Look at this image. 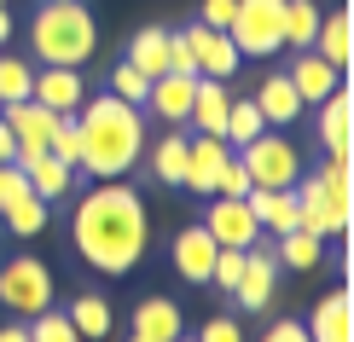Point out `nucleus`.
<instances>
[{
	"label": "nucleus",
	"instance_id": "obj_1",
	"mask_svg": "<svg viewBox=\"0 0 354 342\" xmlns=\"http://www.w3.org/2000/svg\"><path fill=\"white\" fill-rule=\"evenodd\" d=\"M70 238H76V256L99 273L122 278L134 273L145 244H151V220H145V198L128 180H99L93 191H82L76 220H70Z\"/></svg>",
	"mask_w": 354,
	"mask_h": 342
},
{
	"label": "nucleus",
	"instance_id": "obj_2",
	"mask_svg": "<svg viewBox=\"0 0 354 342\" xmlns=\"http://www.w3.org/2000/svg\"><path fill=\"white\" fill-rule=\"evenodd\" d=\"M76 116H82L76 122V133H82L76 169H87L93 180H122V174L145 157V116H140V105H122L116 93H99V99H87Z\"/></svg>",
	"mask_w": 354,
	"mask_h": 342
},
{
	"label": "nucleus",
	"instance_id": "obj_3",
	"mask_svg": "<svg viewBox=\"0 0 354 342\" xmlns=\"http://www.w3.org/2000/svg\"><path fill=\"white\" fill-rule=\"evenodd\" d=\"M99 47V23L82 0H64V6H41L35 23H29V53L41 64H64V70H82Z\"/></svg>",
	"mask_w": 354,
	"mask_h": 342
},
{
	"label": "nucleus",
	"instance_id": "obj_4",
	"mask_svg": "<svg viewBox=\"0 0 354 342\" xmlns=\"http://www.w3.org/2000/svg\"><path fill=\"white\" fill-rule=\"evenodd\" d=\"M244 162V174H250V191H290L302 180V151L285 140L279 128L268 133H256V140L244 145V151H232Z\"/></svg>",
	"mask_w": 354,
	"mask_h": 342
},
{
	"label": "nucleus",
	"instance_id": "obj_5",
	"mask_svg": "<svg viewBox=\"0 0 354 342\" xmlns=\"http://www.w3.org/2000/svg\"><path fill=\"white\" fill-rule=\"evenodd\" d=\"M227 35L244 58H273L285 47V0H239Z\"/></svg>",
	"mask_w": 354,
	"mask_h": 342
},
{
	"label": "nucleus",
	"instance_id": "obj_6",
	"mask_svg": "<svg viewBox=\"0 0 354 342\" xmlns=\"http://www.w3.org/2000/svg\"><path fill=\"white\" fill-rule=\"evenodd\" d=\"M0 307L35 319L53 307V267L35 261V256H18V261H0Z\"/></svg>",
	"mask_w": 354,
	"mask_h": 342
},
{
	"label": "nucleus",
	"instance_id": "obj_7",
	"mask_svg": "<svg viewBox=\"0 0 354 342\" xmlns=\"http://www.w3.org/2000/svg\"><path fill=\"white\" fill-rule=\"evenodd\" d=\"M0 220H6L12 238H41V232H47V220H53L47 203L29 191L18 162H0Z\"/></svg>",
	"mask_w": 354,
	"mask_h": 342
},
{
	"label": "nucleus",
	"instance_id": "obj_8",
	"mask_svg": "<svg viewBox=\"0 0 354 342\" xmlns=\"http://www.w3.org/2000/svg\"><path fill=\"white\" fill-rule=\"evenodd\" d=\"M180 41H186V53H192V64H198V76H215V82L239 76L244 53L232 47V35H227V29H209V23H180Z\"/></svg>",
	"mask_w": 354,
	"mask_h": 342
},
{
	"label": "nucleus",
	"instance_id": "obj_9",
	"mask_svg": "<svg viewBox=\"0 0 354 342\" xmlns=\"http://www.w3.org/2000/svg\"><path fill=\"white\" fill-rule=\"evenodd\" d=\"M0 122H6L12 140H18V162H29V157H41L53 145V128L64 122V116L35 105V99H18V105H0Z\"/></svg>",
	"mask_w": 354,
	"mask_h": 342
},
{
	"label": "nucleus",
	"instance_id": "obj_10",
	"mask_svg": "<svg viewBox=\"0 0 354 342\" xmlns=\"http://www.w3.org/2000/svg\"><path fill=\"white\" fill-rule=\"evenodd\" d=\"M232 145L221 140V133H186V191H198V198H215V180L221 169H227Z\"/></svg>",
	"mask_w": 354,
	"mask_h": 342
},
{
	"label": "nucleus",
	"instance_id": "obj_11",
	"mask_svg": "<svg viewBox=\"0 0 354 342\" xmlns=\"http://www.w3.org/2000/svg\"><path fill=\"white\" fill-rule=\"evenodd\" d=\"M203 232H209L221 249H256V238H261V227H256V215H250L244 198H209Z\"/></svg>",
	"mask_w": 354,
	"mask_h": 342
},
{
	"label": "nucleus",
	"instance_id": "obj_12",
	"mask_svg": "<svg viewBox=\"0 0 354 342\" xmlns=\"http://www.w3.org/2000/svg\"><path fill=\"white\" fill-rule=\"evenodd\" d=\"M319 145L326 157H354V87L343 82L319 99Z\"/></svg>",
	"mask_w": 354,
	"mask_h": 342
},
{
	"label": "nucleus",
	"instance_id": "obj_13",
	"mask_svg": "<svg viewBox=\"0 0 354 342\" xmlns=\"http://www.w3.org/2000/svg\"><path fill=\"white\" fill-rule=\"evenodd\" d=\"M29 99L47 105V111H58V116H76L87 105V82L76 76V70H64V64H41L35 82H29Z\"/></svg>",
	"mask_w": 354,
	"mask_h": 342
},
{
	"label": "nucleus",
	"instance_id": "obj_14",
	"mask_svg": "<svg viewBox=\"0 0 354 342\" xmlns=\"http://www.w3.org/2000/svg\"><path fill=\"white\" fill-rule=\"evenodd\" d=\"M302 331H308V342H354V290L337 285L331 296H319Z\"/></svg>",
	"mask_w": 354,
	"mask_h": 342
},
{
	"label": "nucleus",
	"instance_id": "obj_15",
	"mask_svg": "<svg viewBox=\"0 0 354 342\" xmlns=\"http://www.w3.org/2000/svg\"><path fill=\"white\" fill-rule=\"evenodd\" d=\"M314 53L326 58L337 76H348V70H354V18H348V6H343V12H319Z\"/></svg>",
	"mask_w": 354,
	"mask_h": 342
},
{
	"label": "nucleus",
	"instance_id": "obj_16",
	"mask_svg": "<svg viewBox=\"0 0 354 342\" xmlns=\"http://www.w3.org/2000/svg\"><path fill=\"white\" fill-rule=\"evenodd\" d=\"M215 238L203 232V220L198 227H186L180 238H174V273L186 278V285H209V267H215Z\"/></svg>",
	"mask_w": 354,
	"mask_h": 342
},
{
	"label": "nucleus",
	"instance_id": "obj_17",
	"mask_svg": "<svg viewBox=\"0 0 354 342\" xmlns=\"http://www.w3.org/2000/svg\"><path fill=\"white\" fill-rule=\"evenodd\" d=\"M273 285H279L273 249H250V256H244V278L232 285V302H239V307H268L273 302Z\"/></svg>",
	"mask_w": 354,
	"mask_h": 342
},
{
	"label": "nucleus",
	"instance_id": "obj_18",
	"mask_svg": "<svg viewBox=\"0 0 354 342\" xmlns=\"http://www.w3.org/2000/svg\"><path fill=\"white\" fill-rule=\"evenodd\" d=\"M18 169H24V180H29V191H35L41 203H58V198H70V191H76V169H70V162H58L53 151L29 157V162H18Z\"/></svg>",
	"mask_w": 354,
	"mask_h": 342
},
{
	"label": "nucleus",
	"instance_id": "obj_19",
	"mask_svg": "<svg viewBox=\"0 0 354 342\" xmlns=\"http://www.w3.org/2000/svg\"><path fill=\"white\" fill-rule=\"evenodd\" d=\"M192 87H198V76H157L151 82V93H145V105H151L157 116H163L169 128H186V116H192Z\"/></svg>",
	"mask_w": 354,
	"mask_h": 342
},
{
	"label": "nucleus",
	"instance_id": "obj_20",
	"mask_svg": "<svg viewBox=\"0 0 354 342\" xmlns=\"http://www.w3.org/2000/svg\"><path fill=\"white\" fill-rule=\"evenodd\" d=\"M256 111L268 116V128L302 122V99H297V87H290L285 70H279V76H261V87H256Z\"/></svg>",
	"mask_w": 354,
	"mask_h": 342
},
{
	"label": "nucleus",
	"instance_id": "obj_21",
	"mask_svg": "<svg viewBox=\"0 0 354 342\" xmlns=\"http://www.w3.org/2000/svg\"><path fill=\"white\" fill-rule=\"evenodd\" d=\"M227 105H232L227 82L198 76V87H192V116H186V128H198V133H221V128H227Z\"/></svg>",
	"mask_w": 354,
	"mask_h": 342
},
{
	"label": "nucleus",
	"instance_id": "obj_22",
	"mask_svg": "<svg viewBox=\"0 0 354 342\" xmlns=\"http://www.w3.org/2000/svg\"><path fill=\"white\" fill-rule=\"evenodd\" d=\"M285 76H290V87H297V99H302V105H319V99H326L331 87L343 82V76H337V70H331L314 47H302V53H297V64H290Z\"/></svg>",
	"mask_w": 354,
	"mask_h": 342
},
{
	"label": "nucleus",
	"instance_id": "obj_23",
	"mask_svg": "<svg viewBox=\"0 0 354 342\" xmlns=\"http://www.w3.org/2000/svg\"><path fill=\"white\" fill-rule=\"evenodd\" d=\"M180 331H186L180 302H169V296H145V302L134 307V336H145V342H174Z\"/></svg>",
	"mask_w": 354,
	"mask_h": 342
},
{
	"label": "nucleus",
	"instance_id": "obj_24",
	"mask_svg": "<svg viewBox=\"0 0 354 342\" xmlns=\"http://www.w3.org/2000/svg\"><path fill=\"white\" fill-rule=\"evenodd\" d=\"M128 64L140 70V76H169V29L163 23H145L134 29V41H128Z\"/></svg>",
	"mask_w": 354,
	"mask_h": 342
},
{
	"label": "nucleus",
	"instance_id": "obj_25",
	"mask_svg": "<svg viewBox=\"0 0 354 342\" xmlns=\"http://www.w3.org/2000/svg\"><path fill=\"white\" fill-rule=\"evenodd\" d=\"M250 215H256V227L261 232H290V227H297V186H290V191H250Z\"/></svg>",
	"mask_w": 354,
	"mask_h": 342
},
{
	"label": "nucleus",
	"instance_id": "obj_26",
	"mask_svg": "<svg viewBox=\"0 0 354 342\" xmlns=\"http://www.w3.org/2000/svg\"><path fill=\"white\" fill-rule=\"evenodd\" d=\"M64 319H70V331H76L82 342H105V336H111V302H105L99 290H82L76 302H70Z\"/></svg>",
	"mask_w": 354,
	"mask_h": 342
},
{
	"label": "nucleus",
	"instance_id": "obj_27",
	"mask_svg": "<svg viewBox=\"0 0 354 342\" xmlns=\"http://www.w3.org/2000/svg\"><path fill=\"white\" fill-rule=\"evenodd\" d=\"M273 261H279V267H297V273H314V267L326 261V238H314V232L290 227V232H279Z\"/></svg>",
	"mask_w": 354,
	"mask_h": 342
},
{
	"label": "nucleus",
	"instance_id": "obj_28",
	"mask_svg": "<svg viewBox=\"0 0 354 342\" xmlns=\"http://www.w3.org/2000/svg\"><path fill=\"white\" fill-rule=\"evenodd\" d=\"M151 174L163 186H180L186 180V128H169L163 140L151 145Z\"/></svg>",
	"mask_w": 354,
	"mask_h": 342
},
{
	"label": "nucleus",
	"instance_id": "obj_29",
	"mask_svg": "<svg viewBox=\"0 0 354 342\" xmlns=\"http://www.w3.org/2000/svg\"><path fill=\"white\" fill-rule=\"evenodd\" d=\"M256 133H268V116L256 111V99H232V105H227V128H221V140H227L232 151H244Z\"/></svg>",
	"mask_w": 354,
	"mask_h": 342
},
{
	"label": "nucleus",
	"instance_id": "obj_30",
	"mask_svg": "<svg viewBox=\"0 0 354 342\" xmlns=\"http://www.w3.org/2000/svg\"><path fill=\"white\" fill-rule=\"evenodd\" d=\"M319 35V6L314 0H285V47H314Z\"/></svg>",
	"mask_w": 354,
	"mask_h": 342
},
{
	"label": "nucleus",
	"instance_id": "obj_31",
	"mask_svg": "<svg viewBox=\"0 0 354 342\" xmlns=\"http://www.w3.org/2000/svg\"><path fill=\"white\" fill-rule=\"evenodd\" d=\"M29 82H35V64H24V58L0 53V105H18V99H29Z\"/></svg>",
	"mask_w": 354,
	"mask_h": 342
},
{
	"label": "nucleus",
	"instance_id": "obj_32",
	"mask_svg": "<svg viewBox=\"0 0 354 342\" xmlns=\"http://www.w3.org/2000/svg\"><path fill=\"white\" fill-rule=\"evenodd\" d=\"M111 93L122 99V105H145V93H151V76H140V70L122 58V64L111 70Z\"/></svg>",
	"mask_w": 354,
	"mask_h": 342
},
{
	"label": "nucleus",
	"instance_id": "obj_33",
	"mask_svg": "<svg viewBox=\"0 0 354 342\" xmlns=\"http://www.w3.org/2000/svg\"><path fill=\"white\" fill-rule=\"evenodd\" d=\"M29 342H82V336L70 331V319L58 314V307H47V314L29 319Z\"/></svg>",
	"mask_w": 354,
	"mask_h": 342
},
{
	"label": "nucleus",
	"instance_id": "obj_34",
	"mask_svg": "<svg viewBox=\"0 0 354 342\" xmlns=\"http://www.w3.org/2000/svg\"><path fill=\"white\" fill-rule=\"evenodd\" d=\"M244 256H250V249H215V267H209V285L232 296V285H239V278H244Z\"/></svg>",
	"mask_w": 354,
	"mask_h": 342
},
{
	"label": "nucleus",
	"instance_id": "obj_35",
	"mask_svg": "<svg viewBox=\"0 0 354 342\" xmlns=\"http://www.w3.org/2000/svg\"><path fill=\"white\" fill-rule=\"evenodd\" d=\"M47 151H53L58 162H70V169H76V157H82V133H76V122H70V116L53 128V145H47Z\"/></svg>",
	"mask_w": 354,
	"mask_h": 342
},
{
	"label": "nucleus",
	"instance_id": "obj_36",
	"mask_svg": "<svg viewBox=\"0 0 354 342\" xmlns=\"http://www.w3.org/2000/svg\"><path fill=\"white\" fill-rule=\"evenodd\" d=\"M215 198H250V174H244L239 157H227V169H221V180H215Z\"/></svg>",
	"mask_w": 354,
	"mask_h": 342
},
{
	"label": "nucleus",
	"instance_id": "obj_37",
	"mask_svg": "<svg viewBox=\"0 0 354 342\" xmlns=\"http://www.w3.org/2000/svg\"><path fill=\"white\" fill-rule=\"evenodd\" d=\"M198 342H244V325L232 319V314H215V319H203Z\"/></svg>",
	"mask_w": 354,
	"mask_h": 342
},
{
	"label": "nucleus",
	"instance_id": "obj_38",
	"mask_svg": "<svg viewBox=\"0 0 354 342\" xmlns=\"http://www.w3.org/2000/svg\"><path fill=\"white\" fill-rule=\"evenodd\" d=\"M232 6H239V0H203L198 23H209V29H227V23H232Z\"/></svg>",
	"mask_w": 354,
	"mask_h": 342
},
{
	"label": "nucleus",
	"instance_id": "obj_39",
	"mask_svg": "<svg viewBox=\"0 0 354 342\" xmlns=\"http://www.w3.org/2000/svg\"><path fill=\"white\" fill-rule=\"evenodd\" d=\"M261 342H308V331H302L297 319H279V325H268V336H261Z\"/></svg>",
	"mask_w": 354,
	"mask_h": 342
},
{
	"label": "nucleus",
	"instance_id": "obj_40",
	"mask_svg": "<svg viewBox=\"0 0 354 342\" xmlns=\"http://www.w3.org/2000/svg\"><path fill=\"white\" fill-rule=\"evenodd\" d=\"M0 162H18V140H12L6 122H0Z\"/></svg>",
	"mask_w": 354,
	"mask_h": 342
},
{
	"label": "nucleus",
	"instance_id": "obj_41",
	"mask_svg": "<svg viewBox=\"0 0 354 342\" xmlns=\"http://www.w3.org/2000/svg\"><path fill=\"white\" fill-rule=\"evenodd\" d=\"M0 342H29V325H0Z\"/></svg>",
	"mask_w": 354,
	"mask_h": 342
},
{
	"label": "nucleus",
	"instance_id": "obj_42",
	"mask_svg": "<svg viewBox=\"0 0 354 342\" xmlns=\"http://www.w3.org/2000/svg\"><path fill=\"white\" fill-rule=\"evenodd\" d=\"M12 41V18H6V6H0V47Z\"/></svg>",
	"mask_w": 354,
	"mask_h": 342
},
{
	"label": "nucleus",
	"instance_id": "obj_43",
	"mask_svg": "<svg viewBox=\"0 0 354 342\" xmlns=\"http://www.w3.org/2000/svg\"><path fill=\"white\" fill-rule=\"evenodd\" d=\"M174 342H198V336H186V331H180V336H174Z\"/></svg>",
	"mask_w": 354,
	"mask_h": 342
},
{
	"label": "nucleus",
	"instance_id": "obj_44",
	"mask_svg": "<svg viewBox=\"0 0 354 342\" xmlns=\"http://www.w3.org/2000/svg\"><path fill=\"white\" fill-rule=\"evenodd\" d=\"M47 6H64V0H47Z\"/></svg>",
	"mask_w": 354,
	"mask_h": 342
},
{
	"label": "nucleus",
	"instance_id": "obj_45",
	"mask_svg": "<svg viewBox=\"0 0 354 342\" xmlns=\"http://www.w3.org/2000/svg\"><path fill=\"white\" fill-rule=\"evenodd\" d=\"M128 342H145V336H128Z\"/></svg>",
	"mask_w": 354,
	"mask_h": 342
},
{
	"label": "nucleus",
	"instance_id": "obj_46",
	"mask_svg": "<svg viewBox=\"0 0 354 342\" xmlns=\"http://www.w3.org/2000/svg\"><path fill=\"white\" fill-rule=\"evenodd\" d=\"M0 6H6V0H0Z\"/></svg>",
	"mask_w": 354,
	"mask_h": 342
}]
</instances>
